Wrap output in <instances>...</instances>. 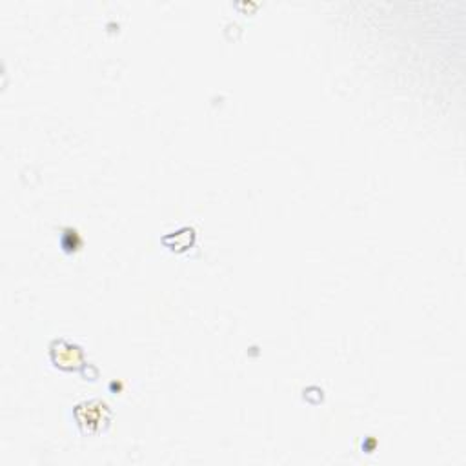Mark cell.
<instances>
[{
	"label": "cell",
	"mask_w": 466,
	"mask_h": 466,
	"mask_svg": "<svg viewBox=\"0 0 466 466\" xmlns=\"http://www.w3.org/2000/svg\"><path fill=\"white\" fill-rule=\"evenodd\" d=\"M77 419L81 426L90 423V430H93L95 426L104 421V412H107V407L100 401H91L84 402V404H78L77 407Z\"/></svg>",
	"instance_id": "cell-1"
},
{
	"label": "cell",
	"mask_w": 466,
	"mask_h": 466,
	"mask_svg": "<svg viewBox=\"0 0 466 466\" xmlns=\"http://www.w3.org/2000/svg\"><path fill=\"white\" fill-rule=\"evenodd\" d=\"M57 346H52V359L53 363H57V366L60 368H69L68 364L82 363V351L81 348L71 344V342H66L62 344V341L55 342Z\"/></svg>",
	"instance_id": "cell-2"
}]
</instances>
